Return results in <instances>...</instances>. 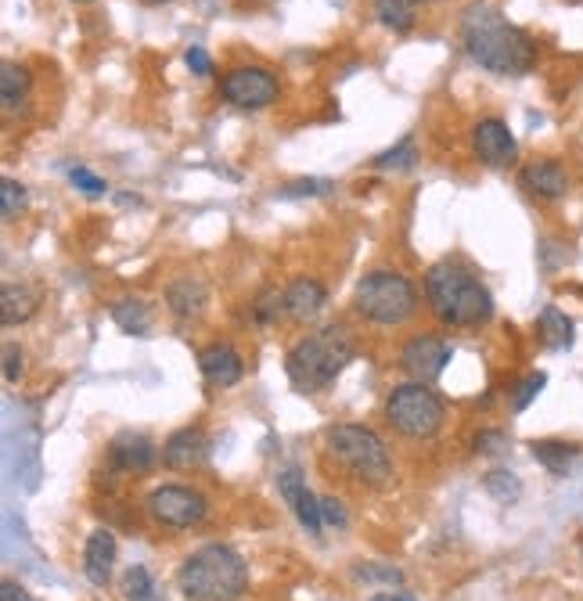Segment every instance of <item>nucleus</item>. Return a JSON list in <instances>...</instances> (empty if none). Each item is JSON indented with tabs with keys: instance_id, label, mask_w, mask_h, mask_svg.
I'll return each mask as SVG.
<instances>
[{
	"instance_id": "1",
	"label": "nucleus",
	"mask_w": 583,
	"mask_h": 601,
	"mask_svg": "<svg viewBox=\"0 0 583 601\" xmlns=\"http://www.w3.org/2000/svg\"><path fill=\"white\" fill-rule=\"evenodd\" d=\"M461 40H465V51L497 76H522L537 62V47L530 36L483 0L468 4L461 15Z\"/></svg>"
},
{
	"instance_id": "2",
	"label": "nucleus",
	"mask_w": 583,
	"mask_h": 601,
	"mask_svg": "<svg viewBox=\"0 0 583 601\" xmlns=\"http://www.w3.org/2000/svg\"><path fill=\"white\" fill-rule=\"evenodd\" d=\"M357 357V346H353L350 332L339 328V324H328L321 332H310L288 350V378L299 393H321L350 368V360Z\"/></svg>"
},
{
	"instance_id": "3",
	"label": "nucleus",
	"mask_w": 583,
	"mask_h": 601,
	"mask_svg": "<svg viewBox=\"0 0 583 601\" xmlns=\"http://www.w3.org/2000/svg\"><path fill=\"white\" fill-rule=\"evenodd\" d=\"M177 584L188 601H238L249 587V566L227 544H206L184 558Z\"/></svg>"
},
{
	"instance_id": "4",
	"label": "nucleus",
	"mask_w": 583,
	"mask_h": 601,
	"mask_svg": "<svg viewBox=\"0 0 583 601\" xmlns=\"http://www.w3.org/2000/svg\"><path fill=\"white\" fill-rule=\"evenodd\" d=\"M425 296H429L432 314L450 328H472V324L490 321L494 314V296L458 263H436L425 274Z\"/></svg>"
},
{
	"instance_id": "5",
	"label": "nucleus",
	"mask_w": 583,
	"mask_h": 601,
	"mask_svg": "<svg viewBox=\"0 0 583 601\" xmlns=\"http://www.w3.org/2000/svg\"><path fill=\"white\" fill-rule=\"evenodd\" d=\"M324 447H328V458L339 461L360 483L386 486L389 476H393V461H389L386 443L368 425H335L324 436Z\"/></svg>"
},
{
	"instance_id": "6",
	"label": "nucleus",
	"mask_w": 583,
	"mask_h": 601,
	"mask_svg": "<svg viewBox=\"0 0 583 601\" xmlns=\"http://www.w3.org/2000/svg\"><path fill=\"white\" fill-rule=\"evenodd\" d=\"M357 314L371 324H404L418 306L414 285L396 270H371L353 292Z\"/></svg>"
},
{
	"instance_id": "7",
	"label": "nucleus",
	"mask_w": 583,
	"mask_h": 601,
	"mask_svg": "<svg viewBox=\"0 0 583 601\" xmlns=\"http://www.w3.org/2000/svg\"><path fill=\"white\" fill-rule=\"evenodd\" d=\"M386 418L407 440H429L443 425V400L425 382H407L389 393Z\"/></svg>"
},
{
	"instance_id": "8",
	"label": "nucleus",
	"mask_w": 583,
	"mask_h": 601,
	"mask_svg": "<svg viewBox=\"0 0 583 601\" xmlns=\"http://www.w3.org/2000/svg\"><path fill=\"white\" fill-rule=\"evenodd\" d=\"M148 515L170 530H191L206 515V497L198 490H188V486H159L148 497Z\"/></svg>"
},
{
	"instance_id": "9",
	"label": "nucleus",
	"mask_w": 583,
	"mask_h": 601,
	"mask_svg": "<svg viewBox=\"0 0 583 601\" xmlns=\"http://www.w3.org/2000/svg\"><path fill=\"white\" fill-rule=\"evenodd\" d=\"M220 90H224V101H231L234 108H249V112L278 101V80L267 69H256V65L227 72Z\"/></svg>"
},
{
	"instance_id": "10",
	"label": "nucleus",
	"mask_w": 583,
	"mask_h": 601,
	"mask_svg": "<svg viewBox=\"0 0 583 601\" xmlns=\"http://www.w3.org/2000/svg\"><path fill=\"white\" fill-rule=\"evenodd\" d=\"M400 364H404V371L414 382H432L450 364V346L443 339H436V335H418V339H411L404 346Z\"/></svg>"
},
{
	"instance_id": "11",
	"label": "nucleus",
	"mask_w": 583,
	"mask_h": 601,
	"mask_svg": "<svg viewBox=\"0 0 583 601\" xmlns=\"http://www.w3.org/2000/svg\"><path fill=\"white\" fill-rule=\"evenodd\" d=\"M472 148H476V159L483 162V166H494V170L512 166L515 155H519V144H515L512 130H508L501 119H483V123H476V130H472Z\"/></svg>"
},
{
	"instance_id": "12",
	"label": "nucleus",
	"mask_w": 583,
	"mask_h": 601,
	"mask_svg": "<svg viewBox=\"0 0 583 601\" xmlns=\"http://www.w3.org/2000/svg\"><path fill=\"white\" fill-rule=\"evenodd\" d=\"M278 494L292 504V512H296V519L306 526V533H321V526H324L321 501H317V497L306 490V479L299 476L296 468H285V472H278Z\"/></svg>"
},
{
	"instance_id": "13",
	"label": "nucleus",
	"mask_w": 583,
	"mask_h": 601,
	"mask_svg": "<svg viewBox=\"0 0 583 601\" xmlns=\"http://www.w3.org/2000/svg\"><path fill=\"white\" fill-rule=\"evenodd\" d=\"M198 368H202L209 386L216 389H231L242 382V357L227 342H213V346H206V350L198 353Z\"/></svg>"
},
{
	"instance_id": "14",
	"label": "nucleus",
	"mask_w": 583,
	"mask_h": 601,
	"mask_svg": "<svg viewBox=\"0 0 583 601\" xmlns=\"http://www.w3.org/2000/svg\"><path fill=\"white\" fill-rule=\"evenodd\" d=\"M209 458V440L202 429H177L170 440L162 443V461L177 472H188V468H198Z\"/></svg>"
},
{
	"instance_id": "15",
	"label": "nucleus",
	"mask_w": 583,
	"mask_h": 601,
	"mask_svg": "<svg viewBox=\"0 0 583 601\" xmlns=\"http://www.w3.org/2000/svg\"><path fill=\"white\" fill-rule=\"evenodd\" d=\"M116 569V537L108 530H94L83 548V573L94 587H105Z\"/></svg>"
},
{
	"instance_id": "16",
	"label": "nucleus",
	"mask_w": 583,
	"mask_h": 601,
	"mask_svg": "<svg viewBox=\"0 0 583 601\" xmlns=\"http://www.w3.org/2000/svg\"><path fill=\"white\" fill-rule=\"evenodd\" d=\"M324 306H328V292H324L321 281L299 278V281H292V285L285 288V314L292 317L296 324L314 321Z\"/></svg>"
},
{
	"instance_id": "17",
	"label": "nucleus",
	"mask_w": 583,
	"mask_h": 601,
	"mask_svg": "<svg viewBox=\"0 0 583 601\" xmlns=\"http://www.w3.org/2000/svg\"><path fill=\"white\" fill-rule=\"evenodd\" d=\"M108 454H112V465L123 468V472H134V476L155 465V443L141 432H119Z\"/></svg>"
},
{
	"instance_id": "18",
	"label": "nucleus",
	"mask_w": 583,
	"mask_h": 601,
	"mask_svg": "<svg viewBox=\"0 0 583 601\" xmlns=\"http://www.w3.org/2000/svg\"><path fill=\"white\" fill-rule=\"evenodd\" d=\"M522 188L537 198H562L569 191V173L551 159L530 162V166L522 170Z\"/></svg>"
},
{
	"instance_id": "19",
	"label": "nucleus",
	"mask_w": 583,
	"mask_h": 601,
	"mask_svg": "<svg viewBox=\"0 0 583 601\" xmlns=\"http://www.w3.org/2000/svg\"><path fill=\"white\" fill-rule=\"evenodd\" d=\"M206 303H209V292L198 278H180L166 288V306H170L177 317H198L206 310Z\"/></svg>"
},
{
	"instance_id": "20",
	"label": "nucleus",
	"mask_w": 583,
	"mask_h": 601,
	"mask_svg": "<svg viewBox=\"0 0 583 601\" xmlns=\"http://www.w3.org/2000/svg\"><path fill=\"white\" fill-rule=\"evenodd\" d=\"M36 306H40V296L29 285H4V292H0V324L11 328V324L29 321L36 314Z\"/></svg>"
},
{
	"instance_id": "21",
	"label": "nucleus",
	"mask_w": 583,
	"mask_h": 601,
	"mask_svg": "<svg viewBox=\"0 0 583 601\" xmlns=\"http://www.w3.org/2000/svg\"><path fill=\"white\" fill-rule=\"evenodd\" d=\"M112 321L130 335H148L152 332V306L141 303V299H119L112 306Z\"/></svg>"
},
{
	"instance_id": "22",
	"label": "nucleus",
	"mask_w": 583,
	"mask_h": 601,
	"mask_svg": "<svg viewBox=\"0 0 583 601\" xmlns=\"http://www.w3.org/2000/svg\"><path fill=\"white\" fill-rule=\"evenodd\" d=\"M540 335L548 342L551 350H569L573 346V321H569L558 306H544L540 314Z\"/></svg>"
},
{
	"instance_id": "23",
	"label": "nucleus",
	"mask_w": 583,
	"mask_h": 601,
	"mask_svg": "<svg viewBox=\"0 0 583 601\" xmlns=\"http://www.w3.org/2000/svg\"><path fill=\"white\" fill-rule=\"evenodd\" d=\"M29 98V72L22 69V65H4L0 69V101H4V108H18L22 101Z\"/></svg>"
},
{
	"instance_id": "24",
	"label": "nucleus",
	"mask_w": 583,
	"mask_h": 601,
	"mask_svg": "<svg viewBox=\"0 0 583 601\" xmlns=\"http://www.w3.org/2000/svg\"><path fill=\"white\" fill-rule=\"evenodd\" d=\"M533 458H537L544 468H551L555 476H566V468L573 465V458H576V447L558 443V440H540V443H533Z\"/></svg>"
},
{
	"instance_id": "25",
	"label": "nucleus",
	"mask_w": 583,
	"mask_h": 601,
	"mask_svg": "<svg viewBox=\"0 0 583 601\" xmlns=\"http://www.w3.org/2000/svg\"><path fill=\"white\" fill-rule=\"evenodd\" d=\"M123 598L126 601H159V584L144 566H130L123 576Z\"/></svg>"
},
{
	"instance_id": "26",
	"label": "nucleus",
	"mask_w": 583,
	"mask_h": 601,
	"mask_svg": "<svg viewBox=\"0 0 583 601\" xmlns=\"http://www.w3.org/2000/svg\"><path fill=\"white\" fill-rule=\"evenodd\" d=\"M375 15L378 22L393 33H407L414 26V15H411V0H375Z\"/></svg>"
},
{
	"instance_id": "27",
	"label": "nucleus",
	"mask_w": 583,
	"mask_h": 601,
	"mask_svg": "<svg viewBox=\"0 0 583 601\" xmlns=\"http://www.w3.org/2000/svg\"><path fill=\"white\" fill-rule=\"evenodd\" d=\"M483 486H486V494L494 497V501H501V504H515L522 494V483L512 476V472H504V468H494V472L483 479Z\"/></svg>"
},
{
	"instance_id": "28",
	"label": "nucleus",
	"mask_w": 583,
	"mask_h": 601,
	"mask_svg": "<svg viewBox=\"0 0 583 601\" xmlns=\"http://www.w3.org/2000/svg\"><path fill=\"white\" fill-rule=\"evenodd\" d=\"M281 314H285V292H278V288H263L260 296H256V303H252V321L274 324Z\"/></svg>"
},
{
	"instance_id": "29",
	"label": "nucleus",
	"mask_w": 583,
	"mask_h": 601,
	"mask_svg": "<svg viewBox=\"0 0 583 601\" xmlns=\"http://www.w3.org/2000/svg\"><path fill=\"white\" fill-rule=\"evenodd\" d=\"M414 159H418V148H414V141L407 137V141H400L396 148H389V152H382L375 159L378 170H411Z\"/></svg>"
},
{
	"instance_id": "30",
	"label": "nucleus",
	"mask_w": 583,
	"mask_h": 601,
	"mask_svg": "<svg viewBox=\"0 0 583 601\" xmlns=\"http://www.w3.org/2000/svg\"><path fill=\"white\" fill-rule=\"evenodd\" d=\"M22 209H26V188L11 177L0 180V213H4V220H15Z\"/></svg>"
},
{
	"instance_id": "31",
	"label": "nucleus",
	"mask_w": 583,
	"mask_h": 601,
	"mask_svg": "<svg viewBox=\"0 0 583 601\" xmlns=\"http://www.w3.org/2000/svg\"><path fill=\"white\" fill-rule=\"evenodd\" d=\"M548 386V375H544V371H537V375H530V378H522V386H519V393H515V411H526V407L533 404V400H537L540 396V389Z\"/></svg>"
},
{
	"instance_id": "32",
	"label": "nucleus",
	"mask_w": 583,
	"mask_h": 601,
	"mask_svg": "<svg viewBox=\"0 0 583 601\" xmlns=\"http://www.w3.org/2000/svg\"><path fill=\"white\" fill-rule=\"evenodd\" d=\"M69 180L83 191V195H105V191H108L105 180H101L98 173H90L87 166H72V170H69Z\"/></svg>"
},
{
	"instance_id": "33",
	"label": "nucleus",
	"mask_w": 583,
	"mask_h": 601,
	"mask_svg": "<svg viewBox=\"0 0 583 601\" xmlns=\"http://www.w3.org/2000/svg\"><path fill=\"white\" fill-rule=\"evenodd\" d=\"M332 188L328 180H317V177H306V180H296V184H288L285 191H281V198H303V195H324V191Z\"/></svg>"
},
{
	"instance_id": "34",
	"label": "nucleus",
	"mask_w": 583,
	"mask_h": 601,
	"mask_svg": "<svg viewBox=\"0 0 583 601\" xmlns=\"http://www.w3.org/2000/svg\"><path fill=\"white\" fill-rule=\"evenodd\" d=\"M321 519L328 522V526H335V530H346L350 515H346L342 501H335V497H321Z\"/></svg>"
},
{
	"instance_id": "35",
	"label": "nucleus",
	"mask_w": 583,
	"mask_h": 601,
	"mask_svg": "<svg viewBox=\"0 0 583 601\" xmlns=\"http://www.w3.org/2000/svg\"><path fill=\"white\" fill-rule=\"evenodd\" d=\"M353 576H357V580H386V584H400V580H404L400 569L393 566H357Z\"/></svg>"
},
{
	"instance_id": "36",
	"label": "nucleus",
	"mask_w": 583,
	"mask_h": 601,
	"mask_svg": "<svg viewBox=\"0 0 583 601\" xmlns=\"http://www.w3.org/2000/svg\"><path fill=\"white\" fill-rule=\"evenodd\" d=\"M504 447H508V436H504V432H497V429L479 432V436H476V450H479V454H501Z\"/></svg>"
},
{
	"instance_id": "37",
	"label": "nucleus",
	"mask_w": 583,
	"mask_h": 601,
	"mask_svg": "<svg viewBox=\"0 0 583 601\" xmlns=\"http://www.w3.org/2000/svg\"><path fill=\"white\" fill-rule=\"evenodd\" d=\"M184 62H188V69L195 72V76H209V72H213V58H209L202 47H191V51L184 54Z\"/></svg>"
},
{
	"instance_id": "38",
	"label": "nucleus",
	"mask_w": 583,
	"mask_h": 601,
	"mask_svg": "<svg viewBox=\"0 0 583 601\" xmlns=\"http://www.w3.org/2000/svg\"><path fill=\"white\" fill-rule=\"evenodd\" d=\"M18 375H22V350L18 346H4V378L18 382Z\"/></svg>"
},
{
	"instance_id": "39",
	"label": "nucleus",
	"mask_w": 583,
	"mask_h": 601,
	"mask_svg": "<svg viewBox=\"0 0 583 601\" xmlns=\"http://www.w3.org/2000/svg\"><path fill=\"white\" fill-rule=\"evenodd\" d=\"M0 601H36V598H29L15 580H4V584H0Z\"/></svg>"
},
{
	"instance_id": "40",
	"label": "nucleus",
	"mask_w": 583,
	"mask_h": 601,
	"mask_svg": "<svg viewBox=\"0 0 583 601\" xmlns=\"http://www.w3.org/2000/svg\"><path fill=\"white\" fill-rule=\"evenodd\" d=\"M371 601H407V598H400V594L389 591V594H375V598H371Z\"/></svg>"
},
{
	"instance_id": "41",
	"label": "nucleus",
	"mask_w": 583,
	"mask_h": 601,
	"mask_svg": "<svg viewBox=\"0 0 583 601\" xmlns=\"http://www.w3.org/2000/svg\"><path fill=\"white\" fill-rule=\"evenodd\" d=\"M152 4H170V0H152Z\"/></svg>"
},
{
	"instance_id": "42",
	"label": "nucleus",
	"mask_w": 583,
	"mask_h": 601,
	"mask_svg": "<svg viewBox=\"0 0 583 601\" xmlns=\"http://www.w3.org/2000/svg\"><path fill=\"white\" fill-rule=\"evenodd\" d=\"M76 4H90V0H76Z\"/></svg>"
},
{
	"instance_id": "43",
	"label": "nucleus",
	"mask_w": 583,
	"mask_h": 601,
	"mask_svg": "<svg viewBox=\"0 0 583 601\" xmlns=\"http://www.w3.org/2000/svg\"><path fill=\"white\" fill-rule=\"evenodd\" d=\"M411 4H425V0H411Z\"/></svg>"
}]
</instances>
